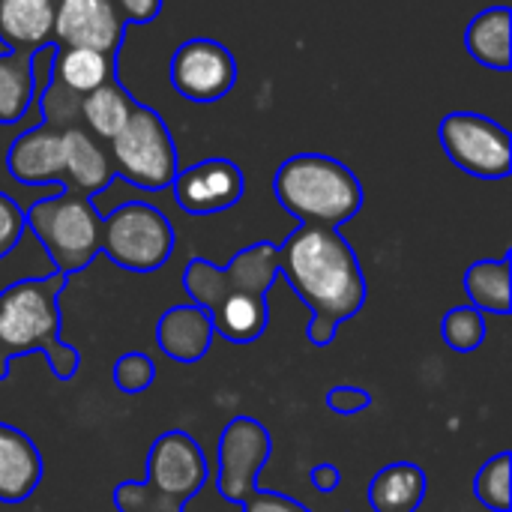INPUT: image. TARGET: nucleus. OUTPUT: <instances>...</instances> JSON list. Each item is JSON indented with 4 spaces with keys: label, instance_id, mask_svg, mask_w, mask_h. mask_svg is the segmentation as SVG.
Listing matches in <instances>:
<instances>
[{
    "label": "nucleus",
    "instance_id": "obj_6",
    "mask_svg": "<svg viewBox=\"0 0 512 512\" xmlns=\"http://www.w3.org/2000/svg\"><path fill=\"white\" fill-rule=\"evenodd\" d=\"M27 231L42 243L54 273H78L102 255V216L93 198L60 189L24 210Z\"/></svg>",
    "mask_w": 512,
    "mask_h": 512
},
{
    "label": "nucleus",
    "instance_id": "obj_4",
    "mask_svg": "<svg viewBox=\"0 0 512 512\" xmlns=\"http://www.w3.org/2000/svg\"><path fill=\"white\" fill-rule=\"evenodd\" d=\"M276 201L312 228H336L351 222L363 207V186L357 174L324 153H300L279 165L273 180Z\"/></svg>",
    "mask_w": 512,
    "mask_h": 512
},
{
    "label": "nucleus",
    "instance_id": "obj_10",
    "mask_svg": "<svg viewBox=\"0 0 512 512\" xmlns=\"http://www.w3.org/2000/svg\"><path fill=\"white\" fill-rule=\"evenodd\" d=\"M270 459V432L252 417H234L216 450V489L228 504H243L258 492V477Z\"/></svg>",
    "mask_w": 512,
    "mask_h": 512
},
{
    "label": "nucleus",
    "instance_id": "obj_32",
    "mask_svg": "<svg viewBox=\"0 0 512 512\" xmlns=\"http://www.w3.org/2000/svg\"><path fill=\"white\" fill-rule=\"evenodd\" d=\"M126 24H150L159 18L165 0H111Z\"/></svg>",
    "mask_w": 512,
    "mask_h": 512
},
{
    "label": "nucleus",
    "instance_id": "obj_15",
    "mask_svg": "<svg viewBox=\"0 0 512 512\" xmlns=\"http://www.w3.org/2000/svg\"><path fill=\"white\" fill-rule=\"evenodd\" d=\"M114 177V162L99 138H93L84 126L63 129V189L93 198Z\"/></svg>",
    "mask_w": 512,
    "mask_h": 512
},
{
    "label": "nucleus",
    "instance_id": "obj_28",
    "mask_svg": "<svg viewBox=\"0 0 512 512\" xmlns=\"http://www.w3.org/2000/svg\"><path fill=\"white\" fill-rule=\"evenodd\" d=\"M78 105L81 96L63 90L54 78H48V87L42 93V120L57 126V129H69L78 126Z\"/></svg>",
    "mask_w": 512,
    "mask_h": 512
},
{
    "label": "nucleus",
    "instance_id": "obj_31",
    "mask_svg": "<svg viewBox=\"0 0 512 512\" xmlns=\"http://www.w3.org/2000/svg\"><path fill=\"white\" fill-rule=\"evenodd\" d=\"M243 512H309L303 504H297L294 498L288 495H279V492H252L243 504Z\"/></svg>",
    "mask_w": 512,
    "mask_h": 512
},
{
    "label": "nucleus",
    "instance_id": "obj_7",
    "mask_svg": "<svg viewBox=\"0 0 512 512\" xmlns=\"http://www.w3.org/2000/svg\"><path fill=\"white\" fill-rule=\"evenodd\" d=\"M114 174L144 192L171 189L177 177V147L159 111L135 102L126 126L108 141Z\"/></svg>",
    "mask_w": 512,
    "mask_h": 512
},
{
    "label": "nucleus",
    "instance_id": "obj_24",
    "mask_svg": "<svg viewBox=\"0 0 512 512\" xmlns=\"http://www.w3.org/2000/svg\"><path fill=\"white\" fill-rule=\"evenodd\" d=\"M512 261L510 252L498 261L486 258L468 267L465 294L483 315H510L512 309Z\"/></svg>",
    "mask_w": 512,
    "mask_h": 512
},
{
    "label": "nucleus",
    "instance_id": "obj_12",
    "mask_svg": "<svg viewBox=\"0 0 512 512\" xmlns=\"http://www.w3.org/2000/svg\"><path fill=\"white\" fill-rule=\"evenodd\" d=\"M126 36V21L111 0H57L54 45L93 48L117 57Z\"/></svg>",
    "mask_w": 512,
    "mask_h": 512
},
{
    "label": "nucleus",
    "instance_id": "obj_1",
    "mask_svg": "<svg viewBox=\"0 0 512 512\" xmlns=\"http://www.w3.org/2000/svg\"><path fill=\"white\" fill-rule=\"evenodd\" d=\"M279 276L309 306V342L318 348H327L366 303L363 267L336 228L300 225L291 231L279 246Z\"/></svg>",
    "mask_w": 512,
    "mask_h": 512
},
{
    "label": "nucleus",
    "instance_id": "obj_2",
    "mask_svg": "<svg viewBox=\"0 0 512 512\" xmlns=\"http://www.w3.org/2000/svg\"><path fill=\"white\" fill-rule=\"evenodd\" d=\"M279 279V246L261 240L240 249L228 267H216L204 258H192L183 270V288L189 300L210 312L213 333L228 342H255L270 321L267 294Z\"/></svg>",
    "mask_w": 512,
    "mask_h": 512
},
{
    "label": "nucleus",
    "instance_id": "obj_18",
    "mask_svg": "<svg viewBox=\"0 0 512 512\" xmlns=\"http://www.w3.org/2000/svg\"><path fill=\"white\" fill-rule=\"evenodd\" d=\"M42 483V456L36 444L0 423V504L27 501Z\"/></svg>",
    "mask_w": 512,
    "mask_h": 512
},
{
    "label": "nucleus",
    "instance_id": "obj_26",
    "mask_svg": "<svg viewBox=\"0 0 512 512\" xmlns=\"http://www.w3.org/2000/svg\"><path fill=\"white\" fill-rule=\"evenodd\" d=\"M444 339L459 354H474L486 342V315L474 306H456L444 315Z\"/></svg>",
    "mask_w": 512,
    "mask_h": 512
},
{
    "label": "nucleus",
    "instance_id": "obj_21",
    "mask_svg": "<svg viewBox=\"0 0 512 512\" xmlns=\"http://www.w3.org/2000/svg\"><path fill=\"white\" fill-rule=\"evenodd\" d=\"M135 108V99L123 90V84L114 78H108L102 87H96L93 93L81 96V105H78V120L84 123V129L99 138L102 144H108L129 120Z\"/></svg>",
    "mask_w": 512,
    "mask_h": 512
},
{
    "label": "nucleus",
    "instance_id": "obj_19",
    "mask_svg": "<svg viewBox=\"0 0 512 512\" xmlns=\"http://www.w3.org/2000/svg\"><path fill=\"white\" fill-rule=\"evenodd\" d=\"M468 54L495 72H510L512 66V12L507 6H489L474 15L465 30Z\"/></svg>",
    "mask_w": 512,
    "mask_h": 512
},
{
    "label": "nucleus",
    "instance_id": "obj_23",
    "mask_svg": "<svg viewBox=\"0 0 512 512\" xmlns=\"http://www.w3.org/2000/svg\"><path fill=\"white\" fill-rule=\"evenodd\" d=\"M36 93V54L3 51L0 54V123L12 126L27 117Z\"/></svg>",
    "mask_w": 512,
    "mask_h": 512
},
{
    "label": "nucleus",
    "instance_id": "obj_25",
    "mask_svg": "<svg viewBox=\"0 0 512 512\" xmlns=\"http://www.w3.org/2000/svg\"><path fill=\"white\" fill-rule=\"evenodd\" d=\"M510 468V453H498V456H492V459L480 468V474H477V480H474V495H477V501H480L489 512L512 510Z\"/></svg>",
    "mask_w": 512,
    "mask_h": 512
},
{
    "label": "nucleus",
    "instance_id": "obj_11",
    "mask_svg": "<svg viewBox=\"0 0 512 512\" xmlns=\"http://www.w3.org/2000/svg\"><path fill=\"white\" fill-rule=\"evenodd\" d=\"M168 81L189 102H219L237 84V60L222 42L195 36L171 54Z\"/></svg>",
    "mask_w": 512,
    "mask_h": 512
},
{
    "label": "nucleus",
    "instance_id": "obj_29",
    "mask_svg": "<svg viewBox=\"0 0 512 512\" xmlns=\"http://www.w3.org/2000/svg\"><path fill=\"white\" fill-rule=\"evenodd\" d=\"M27 231V216L18 201L0 192V258H6L24 237Z\"/></svg>",
    "mask_w": 512,
    "mask_h": 512
},
{
    "label": "nucleus",
    "instance_id": "obj_9",
    "mask_svg": "<svg viewBox=\"0 0 512 512\" xmlns=\"http://www.w3.org/2000/svg\"><path fill=\"white\" fill-rule=\"evenodd\" d=\"M438 138L459 171L480 180L510 177L512 138L498 120L474 111H453L441 120Z\"/></svg>",
    "mask_w": 512,
    "mask_h": 512
},
{
    "label": "nucleus",
    "instance_id": "obj_13",
    "mask_svg": "<svg viewBox=\"0 0 512 512\" xmlns=\"http://www.w3.org/2000/svg\"><path fill=\"white\" fill-rule=\"evenodd\" d=\"M174 198L189 216H213L231 210L246 189L243 171L231 159H204L177 171Z\"/></svg>",
    "mask_w": 512,
    "mask_h": 512
},
{
    "label": "nucleus",
    "instance_id": "obj_14",
    "mask_svg": "<svg viewBox=\"0 0 512 512\" xmlns=\"http://www.w3.org/2000/svg\"><path fill=\"white\" fill-rule=\"evenodd\" d=\"M6 168L24 186H63V129L42 120L21 132L6 153Z\"/></svg>",
    "mask_w": 512,
    "mask_h": 512
},
{
    "label": "nucleus",
    "instance_id": "obj_8",
    "mask_svg": "<svg viewBox=\"0 0 512 512\" xmlns=\"http://www.w3.org/2000/svg\"><path fill=\"white\" fill-rule=\"evenodd\" d=\"M102 252L129 273H153L174 252V228L153 204L129 201L102 216Z\"/></svg>",
    "mask_w": 512,
    "mask_h": 512
},
{
    "label": "nucleus",
    "instance_id": "obj_27",
    "mask_svg": "<svg viewBox=\"0 0 512 512\" xmlns=\"http://www.w3.org/2000/svg\"><path fill=\"white\" fill-rule=\"evenodd\" d=\"M156 381V363L147 357V354H138V351H129L123 357H117L114 363V384L120 393H144L147 387H153Z\"/></svg>",
    "mask_w": 512,
    "mask_h": 512
},
{
    "label": "nucleus",
    "instance_id": "obj_22",
    "mask_svg": "<svg viewBox=\"0 0 512 512\" xmlns=\"http://www.w3.org/2000/svg\"><path fill=\"white\" fill-rule=\"evenodd\" d=\"M426 474L411 462L387 465L369 486V504L375 512H417L426 498Z\"/></svg>",
    "mask_w": 512,
    "mask_h": 512
},
{
    "label": "nucleus",
    "instance_id": "obj_16",
    "mask_svg": "<svg viewBox=\"0 0 512 512\" xmlns=\"http://www.w3.org/2000/svg\"><path fill=\"white\" fill-rule=\"evenodd\" d=\"M213 336L216 333H213L210 312L195 303L171 306L168 312H162L156 327L159 348L174 363H198L201 357H207Z\"/></svg>",
    "mask_w": 512,
    "mask_h": 512
},
{
    "label": "nucleus",
    "instance_id": "obj_20",
    "mask_svg": "<svg viewBox=\"0 0 512 512\" xmlns=\"http://www.w3.org/2000/svg\"><path fill=\"white\" fill-rule=\"evenodd\" d=\"M63 90L75 96H87L114 78V57L93 51V48H60L51 51V75Z\"/></svg>",
    "mask_w": 512,
    "mask_h": 512
},
{
    "label": "nucleus",
    "instance_id": "obj_3",
    "mask_svg": "<svg viewBox=\"0 0 512 512\" xmlns=\"http://www.w3.org/2000/svg\"><path fill=\"white\" fill-rule=\"evenodd\" d=\"M66 273H48L36 279H18L0 291V381L9 375V363L42 351L51 375L69 381L78 372V351L60 339V294Z\"/></svg>",
    "mask_w": 512,
    "mask_h": 512
},
{
    "label": "nucleus",
    "instance_id": "obj_30",
    "mask_svg": "<svg viewBox=\"0 0 512 512\" xmlns=\"http://www.w3.org/2000/svg\"><path fill=\"white\" fill-rule=\"evenodd\" d=\"M327 408L333 414H342V417H351V414H360L366 408H372V396L363 390V387H351V384H339L327 393Z\"/></svg>",
    "mask_w": 512,
    "mask_h": 512
},
{
    "label": "nucleus",
    "instance_id": "obj_5",
    "mask_svg": "<svg viewBox=\"0 0 512 512\" xmlns=\"http://www.w3.org/2000/svg\"><path fill=\"white\" fill-rule=\"evenodd\" d=\"M207 471L201 444L171 429L153 441L144 480L114 489V507L117 512H186V504L204 489Z\"/></svg>",
    "mask_w": 512,
    "mask_h": 512
},
{
    "label": "nucleus",
    "instance_id": "obj_17",
    "mask_svg": "<svg viewBox=\"0 0 512 512\" xmlns=\"http://www.w3.org/2000/svg\"><path fill=\"white\" fill-rule=\"evenodd\" d=\"M57 0H0V45L36 54L54 45Z\"/></svg>",
    "mask_w": 512,
    "mask_h": 512
},
{
    "label": "nucleus",
    "instance_id": "obj_33",
    "mask_svg": "<svg viewBox=\"0 0 512 512\" xmlns=\"http://www.w3.org/2000/svg\"><path fill=\"white\" fill-rule=\"evenodd\" d=\"M309 480H312V486H315L321 495H333V492L339 489V483H342V474H339L336 465H315V468L309 471Z\"/></svg>",
    "mask_w": 512,
    "mask_h": 512
}]
</instances>
